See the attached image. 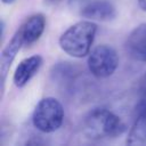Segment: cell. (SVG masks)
<instances>
[{
	"mask_svg": "<svg viewBox=\"0 0 146 146\" xmlns=\"http://www.w3.org/2000/svg\"><path fill=\"white\" fill-rule=\"evenodd\" d=\"M97 32L94 21L84 19L70 26L59 38V47L64 52L74 57L82 58L90 54V49Z\"/></svg>",
	"mask_w": 146,
	"mask_h": 146,
	"instance_id": "obj_1",
	"label": "cell"
},
{
	"mask_svg": "<svg viewBox=\"0 0 146 146\" xmlns=\"http://www.w3.org/2000/svg\"><path fill=\"white\" fill-rule=\"evenodd\" d=\"M83 131L88 138L103 139L122 135L125 124L122 120L107 108H94L83 120Z\"/></svg>",
	"mask_w": 146,
	"mask_h": 146,
	"instance_id": "obj_2",
	"label": "cell"
},
{
	"mask_svg": "<svg viewBox=\"0 0 146 146\" xmlns=\"http://www.w3.org/2000/svg\"><path fill=\"white\" fill-rule=\"evenodd\" d=\"M64 121V108L54 97H46L39 100L33 114L32 123L34 128L44 133H50L60 128Z\"/></svg>",
	"mask_w": 146,
	"mask_h": 146,
	"instance_id": "obj_3",
	"label": "cell"
},
{
	"mask_svg": "<svg viewBox=\"0 0 146 146\" xmlns=\"http://www.w3.org/2000/svg\"><path fill=\"white\" fill-rule=\"evenodd\" d=\"M119 65V56L115 49L108 44H99L91 50L88 56V67L90 73L98 78L105 79L111 76Z\"/></svg>",
	"mask_w": 146,
	"mask_h": 146,
	"instance_id": "obj_4",
	"label": "cell"
},
{
	"mask_svg": "<svg viewBox=\"0 0 146 146\" xmlns=\"http://www.w3.org/2000/svg\"><path fill=\"white\" fill-rule=\"evenodd\" d=\"M125 51L137 62H146V23L136 26L127 36Z\"/></svg>",
	"mask_w": 146,
	"mask_h": 146,
	"instance_id": "obj_5",
	"label": "cell"
},
{
	"mask_svg": "<svg viewBox=\"0 0 146 146\" xmlns=\"http://www.w3.org/2000/svg\"><path fill=\"white\" fill-rule=\"evenodd\" d=\"M42 57L40 55H33L27 58H24L16 67L13 76L14 84L18 88L26 86L30 80L39 72L42 65Z\"/></svg>",
	"mask_w": 146,
	"mask_h": 146,
	"instance_id": "obj_6",
	"label": "cell"
},
{
	"mask_svg": "<svg viewBox=\"0 0 146 146\" xmlns=\"http://www.w3.org/2000/svg\"><path fill=\"white\" fill-rule=\"evenodd\" d=\"M23 44H24L23 38L21 35L19 30H17L15 34L13 35V38L10 39V41L8 42V44L2 49V52L0 56V74H1V91L2 92H3L6 78L11 66V63L14 62L16 54L18 52V50L21 49Z\"/></svg>",
	"mask_w": 146,
	"mask_h": 146,
	"instance_id": "obj_7",
	"label": "cell"
},
{
	"mask_svg": "<svg viewBox=\"0 0 146 146\" xmlns=\"http://www.w3.org/2000/svg\"><path fill=\"white\" fill-rule=\"evenodd\" d=\"M81 16L90 21L108 22L115 18L116 9L110 1L97 0L86 5L81 10Z\"/></svg>",
	"mask_w": 146,
	"mask_h": 146,
	"instance_id": "obj_8",
	"label": "cell"
},
{
	"mask_svg": "<svg viewBox=\"0 0 146 146\" xmlns=\"http://www.w3.org/2000/svg\"><path fill=\"white\" fill-rule=\"evenodd\" d=\"M46 27V18L42 14H34L30 16L23 25L18 29L23 38L24 44H31L39 40Z\"/></svg>",
	"mask_w": 146,
	"mask_h": 146,
	"instance_id": "obj_9",
	"label": "cell"
},
{
	"mask_svg": "<svg viewBox=\"0 0 146 146\" xmlns=\"http://www.w3.org/2000/svg\"><path fill=\"white\" fill-rule=\"evenodd\" d=\"M127 144L146 146V104L139 110V114L128 133Z\"/></svg>",
	"mask_w": 146,
	"mask_h": 146,
	"instance_id": "obj_10",
	"label": "cell"
},
{
	"mask_svg": "<svg viewBox=\"0 0 146 146\" xmlns=\"http://www.w3.org/2000/svg\"><path fill=\"white\" fill-rule=\"evenodd\" d=\"M139 87H140V91H141L143 94H146V72H145V74L143 75V78H141V80H140Z\"/></svg>",
	"mask_w": 146,
	"mask_h": 146,
	"instance_id": "obj_11",
	"label": "cell"
},
{
	"mask_svg": "<svg viewBox=\"0 0 146 146\" xmlns=\"http://www.w3.org/2000/svg\"><path fill=\"white\" fill-rule=\"evenodd\" d=\"M138 5L141 10L146 11V0H138Z\"/></svg>",
	"mask_w": 146,
	"mask_h": 146,
	"instance_id": "obj_12",
	"label": "cell"
},
{
	"mask_svg": "<svg viewBox=\"0 0 146 146\" xmlns=\"http://www.w3.org/2000/svg\"><path fill=\"white\" fill-rule=\"evenodd\" d=\"M60 0H44V3H48V5H54V3H57L59 2Z\"/></svg>",
	"mask_w": 146,
	"mask_h": 146,
	"instance_id": "obj_13",
	"label": "cell"
},
{
	"mask_svg": "<svg viewBox=\"0 0 146 146\" xmlns=\"http://www.w3.org/2000/svg\"><path fill=\"white\" fill-rule=\"evenodd\" d=\"M3 3H6V5H10V3H13V2H15L16 0H1Z\"/></svg>",
	"mask_w": 146,
	"mask_h": 146,
	"instance_id": "obj_14",
	"label": "cell"
}]
</instances>
